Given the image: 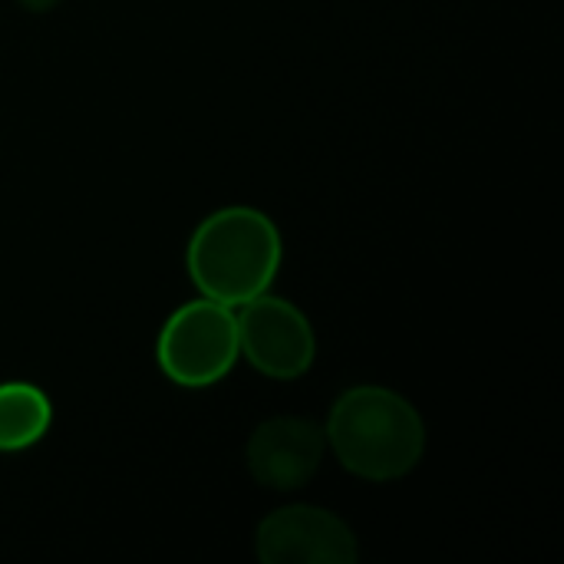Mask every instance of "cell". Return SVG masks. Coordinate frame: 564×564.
Returning a JSON list of instances; mask_svg holds the SVG:
<instances>
[{
    "mask_svg": "<svg viewBox=\"0 0 564 564\" xmlns=\"http://www.w3.org/2000/svg\"><path fill=\"white\" fill-rule=\"evenodd\" d=\"M23 10H30V13H50L59 0H17Z\"/></svg>",
    "mask_w": 564,
    "mask_h": 564,
    "instance_id": "8",
    "label": "cell"
},
{
    "mask_svg": "<svg viewBox=\"0 0 564 564\" xmlns=\"http://www.w3.org/2000/svg\"><path fill=\"white\" fill-rule=\"evenodd\" d=\"M238 324L235 307L198 297L182 304L159 330L155 360L159 370L185 390L215 387L238 364Z\"/></svg>",
    "mask_w": 564,
    "mask_h": 564,
    "instance_id": "3",
    "label": "cell"
},
{
    "mask_svg": "<svg viewBox=\"0 0 564 564\" xmlns=\"http://www.w3.org/2000/svg\"><path fill=\"white\" fill-rule=\"evenodd\" d=\"M284 258V241L271 215L251 205L212 212L188 238L185 271L195 291L225 307H241L271 291Z\"/></svg>",
    "mask_w": 564,
    "mask_h": 564,
    "instance_id": "2",
    "label": "cell"
},
{
    "mask_svg": "<svg viewBox=\"0 0 564 564\" xmlns=\"http://www.w3.org/2000/svg\"><path fill=\"white\" fill-rule=\"evenodd\" d=\"M50 426L53 403L40 387L26 380L0 383V453H23L36 446Z\"/></svg>",
    "mask_w": 564,
    "mask_h": 564,
    "instance_id": "7",
    "label": "cell"
},
{
    "mask_svg": "<svg viewBox=\"0 0 564 564\" xmlns=\"http://www.w3.org/2000/svg\"><path fill=\"white\" fill-rule=\"evenodd\" d=\"M238 354L268 380H301L317 357V337L301 307L271 291L235 307Z\"/></svg>",
    "mask_w": 564,
    "mask_h": 564,
    "instance_id": "4",
    "label": "cell"
},
{
    "mask_svg": "<svg viewBox=\"0 0 564 564\" xmlns=\"http://www.w3.org/2000/svg\"><path fill=\"white\" fill-rule=\"evenodd\" d=\"M327 453L324 426L304 416L264 420L245 446L248 476L268 492H297L321 473Z\"/></svg>",
    "mask_w": 564,
    "mask_h": 564,
    "instance_id": "6",
    "label": "cell"
},
{
    "mask_svg": "<svg viewBox=\"0 0 564 564\" xmlns=\"http://www.w3.org/2000/svg\"><path fill=\"white\" fill-rule=\"evenodd\" d=\"M334 459L364 482H397L426 456V423L397 390L360 383L344 390L324 423Z\"/></svg>",
    "mask_w": 564,
    "mask_h": 564,
    "instance_id": "1",
    "label": "cell"
},
{
    "mask_svg": "<svg viewBox=\"0 0 564 564\" xmlns=\"http://www.w3.org/2000/svg\"><path fill=\"white\" fill-rule=\"evenodd\" d=\"M254 552L264 564H357V532L330 509L284 506L261 519Z\"/></svg>",
    "mask_w": 564,
    "mask_h": 564,
    "instance_id": "5",
    "label": "cell"
}]
</instances>
